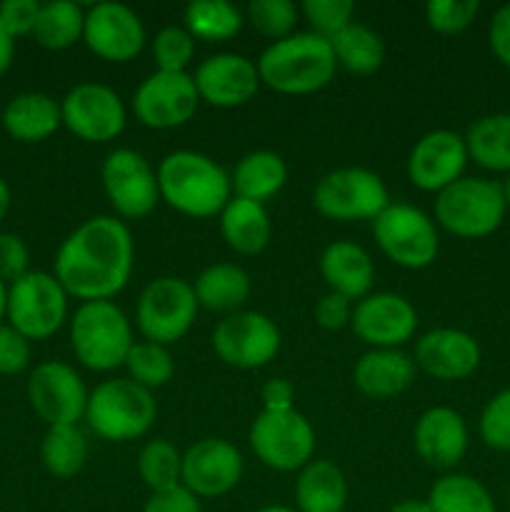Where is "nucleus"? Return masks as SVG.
<instances>
[{
	"label": "nucleus",
	"instance_id": "obj_6",
	"mask_svg": "<svg viewBox=\"0 0 510 512\" xmlns=\"http://www.w3.org/2000/svg\"><path fill=\"white\" fill-rule=\"evenodd\" d=\"M503 185L483 178H460L435 198V220L450 235L465 240L488 238L505 220Z\"/></svg>",
	"mask_w": 510,
	"mask_h": 512
},
{
	"label": "nucleus",
	"instance_id": "obj_48",
	"mask_svg": "<svg viewBox=\"0 0 510 512\" xmlns=\"http://www.w3.org/2000/svg\"><path fill=\"white\" fill-rule=\"evenodd\" d=\"M143 512H203V508L190 490L178 485V488L163 490V493H150Z\"/></svg>",
	"mask_w": 510,
	"mask_h": 512
},
{
	"label": "nucleus",
	"instance_id": "obj_40",
	"mask_svg": "<svg viewBox=\"0 0 510 512\" xmlns=\"http://www.w3.org/2000/svg\"><path fill=\"white\" fill-rule=\"evenodd\" d=\"M195 55V38L185 28L168 25L153 40V58L163 73H185Z\"/></svg>",
	"mask_w": 510,
	"mask_h": 512
},
{
	"label": "nucleus",
	"instance_id": "obj_49",
	"mask_svg": "<svg viewBox=\"0 0 510 512\" xmlns=\"http://www.w3.org/2000/svg\"><path fill=\"white\" fill-rule=\"evenodd\" d=\"M488 43L495 58H498L505 68H510V3H505L503 8L495 10V15L490 18Z\"/></svg>",
	"mask_w": 510,
	"mask_h": 512
},
{
	"label": "nucleus",
	"instance_id": "obj_2",
	"mask_svg": "<svg viewBox=\"0 0 510 512\" xmlns=\"http://www.w3.org/2000/svg\"><path fill=\"white\" fill-rule=\"evenodd\" d=\"M160 200L190 218H213L233 198L228 173L213 158L193 150L165 155L158 168Z\"/></svg>",
	"mask_w": 510,
	"mask_h": 512
},
{
	"label": "nucleus",
	"instance_id": "obj_20",
	"mask_svg": "<svg viewBox=\"0 0 510 512\" xmlns=\"http://www.w3.org/2000/svg\"><path fill=\"white\" fill-rule=\"evenodd\" d=\"M350 325L355 335L375 350L400 348L415 335L418 313L403 295L373 293L355 305Z\"/></svg>",
	"mask_w": 510,
	"mask_h": 512
},
{
	"label": "nucleus",
	"instance_id": "obj_36",
	"mask_svg": "<svg viewBox=\"0 0 510 512\" xmlns=\"http://www.w3.org/2000/svg\"><path fill=\"white\" fill-rule=\"evenodd\" d=\"M45 470L55 478H73L83 470L88 458V443L78 425H53L48 428L40 448Z\"/></svg>",
	"mask_w": 510,
	"mask_h": 512
},
{
	"label": "nucleus",
	"instance_id": "obj_21",
	"mask_svg": "<svg viewBox=\"0 0 510 512\" xmlns=\"http://www.w3.org/2000/svg\"><path fill=\"white\" fill-rule=\"evenodd\" d=\"M200 100L215 108H238L258 93V65L238 53H215L193 75Z\"/></svg>",
	"mask_w": 510,
	"mask_h": 512
},
{
	"label": "nucleus",
	"instance_id": "obj_43",
	"mask_svg": "<svg viewBox=\"0 0 510 512\" xmlns=\"http://www.w3.org/2000/svg\"><path fill=\"white\" fill-rule=\"evenodd\" d=\"M480 438L488 448L510 453V388L500 390L480 415Z\"/></svg>",
	"mask_w": 510,
	"mask_h": 512
},
{
	"label": "nucleus",
	"instance_id": "obj_57",
	"mask_svg": "<svg viewBox=\"0 0 510 512\" xmlns=\"http://www.w3.org/2000/svg\"><path fill=\"white\" fill-rule=\"evenodd\" d=\"M508 503H510V495H508Z\"/></svg>",
	"mask_w": 510,
	"mask_h": 512
},
{
	"label": "nucleus",
	"instance_id": "obj_8",
	"mask_svg": "<svg viewBox=\"0 0 510 512\" xmlns=\"http://www.w3.org/2000/svg\"><path fill=\"white\" fill-rule=\"evenodd\" d=\"M313 205L323 218L350 223L375 220L390 205L383 178L365 168H340L320 178L313 190Z\"/></svg>",
	"mask_w": 510,
	"mask_h": 512
},
{
	"label": "nucleus",
	"instance_id": "obj_1",
	"mask_svg": "<svg viewBox=\"0 0 510 512\" xmlns=\"http://www.w3.org/2000/svg\"><path fill=\"white\" fill-rule=\"evenodd\" d=\"M135 245L128 225L113 215L80 223L55 255V278L65 293L83 303L110 300L128 285Z\"/></svg>",
	"mask_w": 510,
	"mask_h": 512
},
{
	"label": "nucleus",
	"instance_id": "obj_44",
	"mask_svg": "<svg viewBox=\"0 0 510 512\" xmlns=\"http://www.w3.org/2000/svg\"><path fill=\"white\" fill-rule=\"evenodd\" d=\"M30 363V340L13 325L0 323V375H18Z\"/></svg>",
	"mask_w": 510,
	"mask_h": 512
},
{
	"label": "nucleus",
	"instance_id": "obj_46",
	"mask_svg": "<svg viewBox=\"0 0 510 512\" xmlns=\"http://www.w3.org/2000/svg\"><path fill=\"white\" fill-rule=\"evenodd\" d=\"M28 263L30 253L25 240L15 233H0V280L13 285L15 280L30 273Z\"/></svg>",
	"mask_w": 510,
	"mask_h": 512
},
{
	"label": "nucleus",
	"instance_id": "obj_53",
	"mask_svg": "<svg viewBox=\"0 0 510 512\" xmlns=\"http://www.w3.org/2000/svg\"><path fill=\"white\" fill-rule=\"evenodd\" d=\"M8 210H10V188L8 183L0 178V223H3V218L8 215Z\"/></svg>",
	"mask_w": 510,
	"mask_h": 512
},
{
	"label": "nucleus",
	"instance_id": "obj_15",
	"mask_svg": "<svg viewBox=\"0 0 510 512\" xmlns=\"http://www.w3.org/2000/svg\"><path fill=\"white\" fill-rule=\"evenodd\" d=\"M63 125L85 143H110L125 128V105L103 83H80L60 103Z\"/></svg>",
	"mask_w": 510,
	"mask_h": 512
},
{
	"label": "nucleus",
	"instance_id": "obj_33",
	"mask_svg": "<svg viewBox=\"0 0 510 512\" xmlns=\"http://www.w3.org/2000/svg\"><path fill=\"white\" fill-rule=\"evenodd\" d=\"M243 28V15L228 0H193L185 8V30L205 43H223Z\"/></svg>",
	"mask_w": 510,
	"mask_h": 512
},
{
	"label": "nucleus",
	"instance_id": "obj_52",
	"mask_svg": "<svg viewBox=\"0 0 510 512\" xmlns=\"http://www.w3.org/2000/svg\"><path fill=\"white\" fill-rule=\"evenodd\" d=\"M388 512H433L428 500H403V503L393 505Z\"/></svg>",
	"mask_w": 510,
	"mask_h": 512
},
{
	"label": "nucleus",
	"instance_id": "obj_30",
	"mask_svg": "<svg viewBox=\"0 0 510 512\" xmlns=\"http://www.w3.org/2000/svg\"><path fill=\"white\" fill-rule=\"evenodd\" d=\"M285 180H288V168H285L283 158L270 150H255L235 165L230 185L235 190V198L265 203L283 190Z\"/></svg>",
	"mask_w": 510,
	"mask_h": 512
},
{
	"label": "nucleus",
	"instance_id": "obj_32",
	"mask_svg": "<svg viewBox=\"0 0 510 512\" xmlns=\"http://www.w3.org/2000/svg\"><path fill=\"white\" fill-rule=\"evenodd\" d=\"M330 48L335 53V63L355 75L375 73L385 60V45L380 35L355 20L330 40Z\"/></svg>",
	"mask_w": 510,
	"mask_h": 512
},
{
	"label": "nucleus",
	"instance_id": "obj_17",
	"mask_svg": "<svg viewBox=\"0 0 510 512\" xmlns=\"http://www.w3.org/2000/svg\"><path fill=\"white\" fill-rule=\"evenodd\" d=\"M83 40L98 58L128 63L145 45L143 20L123 3H98L85 13Z\"/></svg>",
	"mask_w": 510,
	"mask_h": 512
},
{
	"label": "nucleus",
	"instance_id": "obj_22",
	"mask_svg": "<svg viewBox=\"0 0 510 512\" xmlns=\"http://www.w3.org/2000/svg\"><path fill=\"white\" fill-rule=\"evenodd\" d=\"M415 363L435 380H465L478 370L480 345L463 330L435 328L415 345Z\"/></svg>",
	"mask_w": 510,
	"mask_h": 512
},
{
	"label": "nucleus",
	"instance_id": "obj_47",
	"mask_svg": "<svg viewBox=\"0 0 510 512\" xmlns=\"http://www.w3.org/2000/svg\"><path fill=\"white\" fill-rule=\"evenodd\" d=\"M353 318V305L338 293H328L315 303V323L325 330H340Z\"/></svg>",
	"mask_w": 510,
	"mask_h": 512
},
{
	"label": "nucleus",
	"instance_id": "obj_42",
	"mask_svg": "<svg viewBox=\"0 0 510 512\" xmlns=\"http://www.w3.org/2000/svg\"><path fill=\"white\" fill-rule=\"evenodd\" d=\"M478 10V0H430L425 5V23L435 33L455 35L473 25Z\"/></svg>",
	"mask_w": 510,
	"mask_h": 512
},
{
	"label": "nucleus",
	"instance_id": "obj_16",
	"mask_svg": "<svg viewBox=\"0 0 510 512\" xmlns=\"http://www.w3.org/2000/svg\"><path fill=\"white\" fill-rule=\"evenodd\" d=\"M198 103L200 95L195 90L193 75L188 73L155 70L133 93L135 118L153 130L180 128L193 118Z\"/></svg>",
	"mask_w": 510,
	"mask_h": 512
},
{
	"label": "nucleus",
	"instance_id": "obj_4",
	"mask_svg": "<svg viewBox=\"0 0 510 512\" xmlns=\"http://www.w3.org/2000/svg\"><path fill=\"white\" fill-rule=\"evenodd\" d=\"M133 343V325L113 300L83 303L70 320V345L75 358L95 373H108L125 365Z\"/></svg>",
	"mask_w": 510,
	"mask_h": 512
},
{
	"label": "nucleus",
	"instance_id": "obj_25",
	"mask_svg": "<svg viewBox=\"0 0 510 512\" xmlns=\"http://www.w3.org/2000/svg\"><path fill=\"white\" fill-rule=\"evenodd\" d=\"M320 273L330 285V293L348 300H363L370 295L375 280V268L370 255L360 245L340 240L330 243L320 258Z\"/></svg>",
	"mask_w": 510,
	"mask_h": 512
},
{
	"label": "nucleus",
	"instance_id": "obj_29",
	"mask_svg": "<svg viewBox=\"0 0 510 512\" xmlns=\"http://www.w3.org/2000/svg\"><path fill=\"white\" fill-rule=\"evenodd\" d=\"M198 305L213 313L233 315L248 303L250 275L240 265L215 263L198 275L193 285Z\"/></svg>",
	"mask_w": 510,
	"mask_h": 512
},
{
	"label": "nucleus",
	"instance_id": "obj_41",
	"mask_svg": "<svg viewBox=\"0 0 510 512\" xmlns=\"http://www.w3.org/2000/svg\"><path fill=\"white\" fill-rule=\"evenodd\" d=\"M355 5L350 0H305L303 15L315 35L333 40L340 30L353 23Z\"/></svg>",
	"mask_w": 510,
	"mask_h": 512
},
{
	"label": "nucleus",
	"instance_id": "obj_12",
	"mask_svg": "<svg viewBox=\"0 0 510 512\" xmlns=\"http://www.w3.org/2000/svg\"><path fill=\"white\" fill-rule=\"evenodd\" d=\"M213 348L225 365L255 370L268 365L280 350V330L268 315L238 310L225 315L213 330Z\"/></svg>",
	"mask_w": 510,
	"mask_h": 512
},
{
	"label": "nucleus",
	"instance_id": "obj_5",
	"mask_svg": "<svg viewBox=\"0 0 510 512\" xmlns=\"http://www.w3.org/2000/svg\"><path fill=\"white\" fill-rule=\"evenodd\" d=\"M158 415V405L150 390L140 388L130 378H113L100 383L88 395L85 420L90 430L103 440L128 443L148 433Z\"/></svg>",
	"mask_w": 510,
	"mask_h": 512
},
{
	"label": "nucleus",
	"instance_id": "obj_51",
	"mask_svg": "<svg viewBox=\"0 0 510 512\" xmlns=\"http://www.w3.org/2000/svg\"><path fill=\"white\" fill-rule=\"evenodd\" d=\"M13 55H15V40L0 28V78L8 73L10 63H13Z\"/></svg>",
	"mask_w": 510,
	"mask_h": 512
},
{
	"label": "nucleus",
	"instance_id": "obj_45",
	"mask_svg": "<svg viewBox=\"0 0 510 512\" xmlns=\"http://www.w3.org/2000/svg\"><path fill=\"white\" fill-rule=\"evenodd\" d=\"M38 15V0H5V3H0V28L15 40L20 35L33 33Z\"/></svg>",
	"mask_w": 510,
	"mask_h": 512
},
{
	"label": "nucleus",
	"instance_id": "obj_18",
	"mask_svg": "<svg viewBox=\"0 0 510 512\" xmlns=\"http://www.w3.org/2000/svg\"><path fill=\"white\" fill-rule=\"evenodd\" d=\"M243 475V455L223 438H205L183 455V485L195 498L228 495Z\"/></svg>",
	"mask_w": 510,
	"mask_h": 512
},
{
	"label": "nucleus",
	"instance_id": "obj_55",
	"mask_svg": "<svg viewBox=\"0 0 510 512\" xmlns=\"http://www.w3.org/2000/svg\"><path fill=\"white\" fill-rule=\"evenodd\" d=\"M255 512H298V510L285 508V505H265V508H260V510H255Z\"/></svg>",
	"mask_w": 510,
	"mask_h": 512
},
{
	"label": "nucleus",
	"instance_id": "obj_13",
	"mask_svg": "<svg viewBox=\"0 0 510 512\" xmlns=\"http://www.w3.org/2000/svg\"><path fill=\"white\" fill-rule=\"evenodd\" d=\"M100 178H103L105 195H108L110 205H113V210L120 218H145L160 203L158 173L135 150H113L105 158Z\"/></svg>",
	"mask_w": 510,
	"mask_h": 512
},
{
	"label": "nucleus",
	"instance_id": "obj_34",
	"mask_svg": "<svg viewBox=\"0 0 510 512\" xmlns=\"http://www.w3.org/2000/svg\"><path fill=\"white\" fill-rule=\"evenodd\" d=\"M428 505L433 512H498L493 495L470 475H443L430 488Z\"/></svg>",
	"mask_w": 510,
	"mask_h": 512
},
{
	"label": "nucleus",
	"instance_id": "obj_11",
	"mask_svg": "<svg viewBox=\"0 0 510 512\" xmlns=\"http://www.w3.org/2000/svg\"><path fill=\"white\" fill-rule=\"evenodd\" d=\"M250 448L258 460L278 473L303 470L313 460L315 433L298 410H263L250 428Z\"/></svg>",
	"mask_w": 510,
	"mask_h": 512
},
{
	"label": "nucleus",
	"instance_id": "obj_56",
	"mask_svg": "<svg viewBox=\"0 0 510 512\" xmlns=\"http://www.w3.org/2000/svg\"><path fill=\"white\" fill-rule=\"evenodd\" d=\"M503 195H505V205L510 208V175H508V180L503 183Z\"/></svg>",
	"mask_w": 510,
	"mask_h": 512
},
{
	"label": "nucleus",
	"instance_id": "obj_26",
	"mask_svg": "<svg viewBox=\"0 0 510 512\" xmlns=\"http://www.w3.org/2000/svg\"><path fill=\"white\" fill-rule=\"evenodd\" d=\"M63 125L60 103L45 93H20L5 105L3 128L18 143L48 140Z\"/></svg>",
	"mask_w": 510,
	"mask_h": 512
},
{
	"label": "nucleus",
	"instance_id": "obj_3",
	"mask_svg": "<svg viewBox=\"0 0 510 512\" xmlns=\"http://www.w3.org/2000/svg\"><path fill=\"white\" fill-rule=\"evenodd\" d=\"M335 68L338 63L330 40L320 38L313 30L275 40L258 58L260 83L283 95H308L323 90L333 80Z\"/></svg>",
	"mask_w": 510,
	"mask_h": 512
},
{
	"label": "nucleus",
	"instance_id": "obj_54",
	"mask_svg": "<svg viewBox=\"0 0 510 512\" xmlns=\"http://www.w3.org/2000/svg\"><path fill=\"white\" fill-rule=\"evenodd\" d=\"M5 315H8V288H5V283L0 280V323L5 320Z\"/></svg>",
	"mask_w": 510,
	"mask_h": 512
},
{
	"label": "nucleus",
	"instance_id": "obj_27",
	"mask_svg": "<svg viewBox=\"0 0 510 512\" xmlns=\"http://www.w3.org/2000/svg\"><path fill=\"white\" fill-rule=\"evenodd\" d=\"M220 233L235 253L258 255L268 248L273 225H270V215L263 203L230 198L220 213Z\"/></svg>",
	"mask_w": 510,
	"mask_h": 512
},
{
	"label": "nucleus",
	"instance_id": "obj_38",
	"mask_svg": "<svg viewBox=\"0 0 510 512\" xmlns=\"http://www.w3.org/2000/svg\"><path fill=\"white\" fill-rule=\"evenodd\" d=\"M125 368H128L130 380L138 383L140 388L150 390L163 388L170 383L175 373V363L170 358V353L165 350V345L158 343H133L128 358H125Z\"/></svg>",
	"mask_w": 510,
	"mask_h": 512
},
{
	"label": "nucleus",
	"instance_id": "obj_19",
	"mask_svg": "<svg viewBox=\"0 0 510 512\" xmlns=\"http://www.w3.org/2000/svg\"><path fill=\"white\" fill-rule=\"evenodd\" d=\"M468 160L465 138L453 130H430L410 150L408 178L425 193H440L463 178Z\"/></svg>",
	"mask_w": 510,
	"mask_h": 512
},
{
	"label": "nucleus",
	"instance_id": "obj_31",
	"mask_svg": "<svg viewBox=\"0 0 510 512\" xmlns=\"http://www.w3.org/2000/svg\"><path fill=\"white\" fill-rule=\"evenodd\" d=\"M468 158L493 173H510V113L475 120L465 135Z\"/></svg>",
	"mask_w": 510,
	"mask_h": 512
},
{
	"label": "nucleus",
	"instance_id": "obj_23",
	"mask_svg": "<svg viewBox=\"0 0 510 512\" xmlns=\"http://www.w3.org/2000/svg\"><path fill=\"white\" fill-rule=\"evenodd\" d=\"M415 450L430 468H455L468 450L463 415L445 405L425 410L415 425Z\"/></svg>",
	"mask_w": 510,
	"mask_h": 512
},
{
	"label": "nucleus",
	"instance_id": "obj_14",
	"mask_svg": "<svg viewBox=\"0 0 510 512\" xmlns=\"http://www.w3.org/2000/svg\"><path fill=\"white\" fill-rule=\"evenodd\" d=\"M88 390L83 378L60 360H45L30 373L28 400L35 415L53 425H78L88 408Z\"/></svg>",
	"mask_w": 510,
	"mask_h": 512
},
{
	"label": "nucleus",
	"instance_id": "obj_28",
	"mask_svg": "<svg viewBox=\"0 0 510 512\" xmlns=\"http://www.w3.org/2000/svg\"><path fill=\"white\" fill-rule=\"evenodd\" d=\"M348 483L338 465L330 460H310L295 480L298 512H343Z\"/></svg>",
	"mask_w": 510,
	"mask_h": 512
},
{
	"label": "nucleus",
	"instance_id": "obj_7",
	"mask_svg": "<svg viewBox=\"0 0 510 512\" xmlns=\"http://www.w3.org/2000/svg\"><path fill=\"white\" fill-rule=\"evenodd\" d=\"M5 318L28 340H48L68 318V293L55 275L30 270L8 288Z\"/></svg>",
	"mask_w": 510,
	"mask_h": 512
},
{
	"label": "nucleus",
	"instance_id": "obj_37",
	"mask_svg": "<svg viewBox=\"0 0 510 512\" xmlns=\"http://www.w3.org/2000/svg\"><path fill=\"white\" fill-rule=\"evenodd\" d=\"M138 473L150 493H163V490L178 488L183 480V455L178 453L173 443L163 438H155L140 450Z\"/></svg>",
	"mask_w": 510,
	"mask_h": 512
},
{
	"label": "nucleus",
	"instance_id": "obj_39",
	"mask_svg": "<svg viewBox=\"0 0 510 512\" xmlns=\"http://www.w3.org/2000/svg\"><path fill=\"white\" fill-rule=\"evenodd\" d=\"M248 20L265 38L283 40L295 33L298 8L290 0H253L248 5Z\"/></svg>",
	"mask_w": 510,
	"mask_h": 512
},
{
	"label": "nucleus",
	"instance_id": "obj_9",
	"mask_svg": "<svg viewBox=\"0 0 510 512\" xmlns=\"http://www.w3.org/2000/svg\"><path fill=\"white\" fill-rule=\"evenodd\" d=\"M373 235L378 240L380 250L400 268H428L438 258V228L415 205L390 203L373 220Z\"/></svg>",
	"mask_w": 510,
	"mask_h": 512
},
{
	"label": "nucleus",
	"instance_id": "obj_50",
	"mask_svg": "<svg viewBox=\"0 0 510 512\" xmlns=\"http://www.w3.org/2000/svg\"><path fill=\"white\" fill-rule=\"evenodd\" d=\"M295 400V388L290 385V380L285 378H273L263 385V405L265 410H273V413H283V410H293Z\"/></svg>",
	"mask_w": 510,
	"mask_h": 512
},
{
	"label": "nucleus",
	"instance_id": "obj_35",
	"mask_svg": "<svg viewBox=\"0 0 510 512\" xmlns=\"http://www.w3.org/2000/svg\"><path fill=\"white\" fill-rule=\"evenodd\" d=\"M85 13L80 5L70 0H50L40 5L38 23H35V40L48 50H65L83 38Z\"/></svg>",
	"mask_w": 510,
	"mask_h": 512
},
{
	"label": "nucleus",
	"instance_id": "obj_10",
	"mask_svg": "<svg viewBox=\"0 0 510 512\" xmlns=\"http://www.w3.org/2000/svg\"><path fill=\"white\" fill-rule=\"evenodd\" d=\"M198 308L193 285L183 278L165 275V278H155L153 283L145 285L135 320L148 343L170 345L178 343L193 328Z\"/></svg>",
	"mask_w": 510,
	"mask_h": 512
},
{
	"label": "nucleus",
	"instance_id": "obj_24",
	"mask_svg": "<svg viewBox=\"0 0 510 512\" xmlns=\"http://www.w3.org/2000/svg\"><path fill=\"white\" fill-rule=\"evenodd\" d=\"M415 380V363L400 348H378L355 363L353 383L368 398H395Z\"/></svg>",
	"mask_w": 510,
	"mask_h": 512
}]
</instances>
